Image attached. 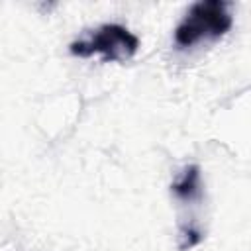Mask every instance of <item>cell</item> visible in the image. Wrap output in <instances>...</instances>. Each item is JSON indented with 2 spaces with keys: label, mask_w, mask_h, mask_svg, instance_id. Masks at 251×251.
Returning <instances> with one entry per match:
<instances>
[{
  "label": "cell",
  "mask_w": 251,
  "mask_h": 251,
  "mask_svg": "<svg viewBox=\"0 0 251 251\" xmlns=\"http://www.w3.org/2000/svg\"><path fill=\"white\" fill-rule=\"evenodd\" d=\"M171 190L176 198L192 202L198 200L202 194V182H200V167L198 165H188L182 175L171 184Z\"/></svg>",
  "instance_id": "obj_3"
},
{
  "label": "cell",
  "mask_w": 251,
  "mask_h": 251,
  "mask_svg": "<svg viewBox=\"0 0 251 251\" xmlns=\"http://www.w3.org/2000/svg\"><path fill=\"white\" fill-rule=\"evenodd\" d=\"M139 49V39L127 27L120 24H104L86 37H80L71 43L69 51L76 57L100 55L104 63L110 61H127Z\"/></svg>",
  "instance_id": "obj_2"
},
{
  "label": "cell",
  "mask_w": 251,
  "mask_h": 251,
  "mask_svg": "<svg viewBox=\"0 0 251 251\" xmlns=\"http://www.w3.org/2000/svg\"><path fill=\"white\" fill-rule=\"evenodd\" d=\"M202 241V233L194 227V226H188V227H182L180 229V249L186 251V249H192L194 245H198Z\"/></svg>",
  "instance_id": "obj_4"
},
{
  "label": "cell",
  "mask_w": 251,
  "mask_h": 251,
  "mask_svg": "<svg viewBox=\"0 0 251 251\" xmlns=\"http://www.w3.org/2000/svg\"><path fill=\"white\" fill-rule=\"evenodd\" d=\"M233 18L224 0H202L190 6L186 16L175 27V43L192 47L206 39H220L231 29Z\"/></svg>",
  "instance_id": "obj_1"
}]
</instances>
